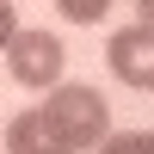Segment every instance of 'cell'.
Returning a JSON list of instances; mask_svg holds the SVG:
<instances>
[{
    "label": "cell",
    "mask_w": 154,
    "mask_h": 154,
    "mask_svg": "<svg viewBox=\"0 0 154 154\" xmlns=\"http://www.w3.org/2000/svg\"><path fill=\"white\" fill-rule=\"evenodd\" d=\"M37 111H43V123H49V136H56L62 154H86V148H99L111 136V111H105V99H99L93 86L56 80Z\"/></svg>",
    "instance_id": "obj_1"
},
{
    "label": "cell",
    "mask_w": 154,
    "mask_h": 154,
    "mask_svg": "<svg viewBox=\"0 0 154 154\" xmlns=\"http://www.w3.org/2000/svg\"><path fill=\"white\" fill-rule=\"evenodd\" d=\"M62 62H68V49H62V37L49 31H19L6 43V68L19 86H37V93H49V86L62 80Z\"/></svg>",
    "instance_id": "obj_2"
},
{
    "label": "cell",
    "mask_w": 154,
    "mask_h": 154,
    "mask_svg": "<svg viewBox=\"0 0 154 154\" xmlns=\"http://www.w3.org/2000/svg\"><path fill=\"white\" fill-rule=\"evenodd\" d=\"M105 62L111 74H117L123 86H136V93H154V31L148 25H130V31H117L105 43Z\"/></svg>",
    "instance_id": "obj_3"
},
{
    "label": "cell",
    "mask_w": 154,
    "mask_h": 154,
    "mask_svg": "<svg viewBox=\"0 0 154 154\" xmlns=\"http://www.w3.org/2000/svg\"><path fill=\"white\" fill-rule=\"evenodd\" d=\"M6 148L12 154H62L56 136H49V123H43V111H19L6 123Z\"/></svg>",
    "instance_id": "obj_4"
},
{
    "label": "cell",
    "mask_w": 154,
    "mask_h": 154,
    "mask_svg": "<svg viewBox=\"0 0 154 154\" xmlns=\"http://www.w3.org/2000/svg\"><path fill=\"white\" fill-rule=\"evenodd\" d=\"M99 154H154V130H123V136H105Z\"/></svg>",
    "instance_id": "obj_5"
},
{
    "label": "cell",
    "mask_w": 154,
    "mask_h": 154,
    "mask_svg": "<svg viewBox=\"0 0 154 154\" xmlns=\"http://www.w3.org/2000/svg\"><path fill=\"white\" fill-rule=\"evenodd\" d=\"M56 12H62L68 25H99V19L111 12V0H56Z\"/></svg>",
    "instance_id": "obj_6"
},
{
    "label": "cell",
    "mask_w": 154,
    "mask_h": 154,
    "mask_svg": "<svg viewBox=\"0 0 154 154\" xmlns=\"http://www.w3.org/2000/svg\"><path fill=\"white\" fill-rule=\"evenodd\" d=\"M12 37H19V6H12V0H0V49H6Z\"/></svg>",
    "instance_id": "obj_7"
},
{
    "label": "cell",
    "mask_w": 154,
    "mask_h": 154,
    "mask_svg": "<svg viewBox=\"0 0 154 154\" xmlns=\"http://www.w3.org/2000/svg\"><path fill=\"white\" fill-rule=\"evenodd\" d=\"M136 12H142V25L154 31V0H136Z\"/></svg>",
    "instance_id": "obj_8"
}]
</instances>
